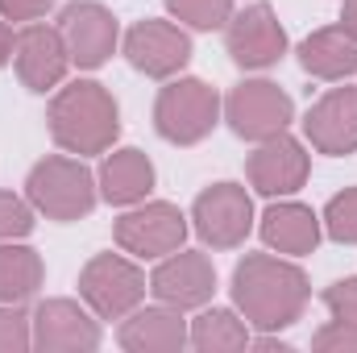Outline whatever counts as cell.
Instances as JSON below:
<instances>
[{
  "mask_svg": "<svg viewBox=\"0 0 357 353\" xmlns=\"http://www.w3.org/2000/svg\"><path fill=\"white\" fill-rule=\"evenodd\" d=\"M312 287L303 270L274 254H250L233 270V299L258 329H287L299 320Z\"/></svg>",
  "mask_w": 357,
  "mask_h": 353,
  "instance_id": "6da1fadb",
  "label": "cell"
},
{
  "mask_svg": "<svg viewBox=\"0 0 357 353\" xmlns=\"http://www.w3.org/2000/svg\"><path fill=\"white\" fill-rule=\"evenodd\" d=\"M116 129V104L100 84H71L50 104V133L71 154H104Z\"/></svg>",
  "mask_w": 357,
  "mask_h": 353,
  "instance_id": "7a4b0ae2",
  "label": "cell"
},
{
  "mask_svg": "<svg viewBox=\"0 0 357 353\" xmlns=\"http://www.w3.org/2000/svg\"><path fill=\"white\" fill-rule=\"evenodd\" d=\"M29 204L50 220H79L96 208V179L75 158H46L29 171Z\"/></svg>",
  "mask_w": 357,
  "mask_h": 353,
  "instance_id": "3957f363",
  "label": "cell"
},
{
  "mask_svg": "<svg viewBox=\"0 0 357 353\" xmlns=\"http://www.w3.org/2000/svg\"><path fill=\"white\" fill-rule=\"evenodd\" d=\"M216 117H220V96L204 80H175L158 91V104H154V125L175 146L204 142L216 129Z\"/></svg>",
  "mask_w": 357,
  "mask_h": 353,
  "instance_id": "277c9868",
  "label": "cell"
},
{
  "mask_svg": "<svg viewBox=\"0 0 357 353\" xmlns=\"http://www.w3.org/2000/svg\"><path fill=\"white\" fill-rule=\"evenodd\" d=\"M79 295L100 320H121L142 303L146 274L121 254H96L79 274Z\"/></svg>",
  "mask_w": 357,
  "mask_h": 353,
  "instance_id": "5b68a950",
  "label": "cell"
},
{
  "mask_svg": "<svg viewBox=\"0 0 357 353\" xmlns=\"http://www.w3.org/2000/svg\"><path fill=\"white\" fill-rule=\"evenodd\" d=\"M191 220H195V233L212 246V250H233L250 237L254 229V204H250V191L241 183H216L208 187L195 208H191Z\"/></svg>",
  "mask_w": 357,
  "mask_h": 353,
  "instance_id": "8992f818",
  "label": "cell"
},
{
  "mask_svg": "<svg viewBox=\"0 0 357 353\" xmlns=\"http://www.w3.org/2000/svg\"><path fill=\"white\" fill-rule=\"evenodd\" d=\"M291 96L270 84V80H250L241 88H233L229 104H225V117L233 125L237 137H250V142H266V137H278L287 133L291 125Z\"/></svg>",
  "mask_w": 357,
  "mask_h": 353,
  "instance_id": "52a82bcc",
  "label": "cell"
},
{
  "mask_svg": "<svg viewBox=\"0 0 357 353\" xmlns=\"http://www.w3.org/2000/svg\"><path fill=\"white\" fill-rule=\"evenodd\" d=\"M116 246L133 258H162V254H175L187 237V216L178 212L175 204H146V208H133L116 220L112 229Z\"/></svg>",
  "mask_w": 357,
  "mask_h": 353,
  "instance_id": "ba28073f",
  "label": "cell"
},
{
  "mask_svg": "<svg viewBox=\"0 0 357 353\" xmlns=\"http://www.w3.org/2000/svg\"><path fill=\"white\" fill-rule=\"evenodd\" d=\"M125 59L137 71L154 75V80H171L175 71L187 67V59H191V38L178 25H171V21L146 17V21H137L125 33Z\"/></svg>",
  "mask_w": 357,
  "mask_h": 353,
  "instance_id": "9c48e42d",
  "label": "cell"
},
{
  "mask_svg": "<svg viewBox=\"0 0 357 353\" xmlns=\"http://www.w3.org/2000/svg\"><path fill=\"white\" fill-rule=\"evenodd\" d=\"M225 42H229L233 63L237 67H254V71L274 67L287 54V33H282V25H278L270 4H250L245 13H233Z\"/></svg>",
  "mask_w": 357,
  "mask_h": 353,
  "instance_id": "30bf717a",
  "label": "cell"
},
{
  "mask_svg": "<svg viewBox=\"0 0 357 353\" xmlns=\"http://www.w3.org/2000/svg\"><path fill=\"white\" fill-rule=\"evenodd\" d=\"M13 63H17V75H21V84L29 91H50L63 84V75L71 67V50H67V42H63L59 29L29 21L17 33Z\"/></svg>",
  "mask_w": 357,
  "mask_h": 353,
  "instance_id": "8fae6325",
  "label": "cell"
},
{
  "mask_svg": "<svg viewBox=\"0 0 357 353\" xmlns=\"http://www.w3.org/2000/svg\"><path fill=\"white\" fill-rule=\"evenodd\" d=\"M59 33L71 50V63L79 67H100L116 50V17L96 4V0H75L59 13Z\"/></svg>",
  "mask_w": 357,
  "mask_h": 353,
  "instance_id": "7c38bea8",
  "label": "cell"
},
{
  "mask_svg": "<svg viewBox=\"0 0 357 353\" xmlns=\"http://www.w3.org/2000/svg\"><path fill=\"white\" fill-rule=\"evenodd\" d=\"M303 133H307V142L320 154H333V158L354 154L357 150V88H333L328 96H320L307 108Z\"/></svg>",
  "mask_w": 357,
  "mask_h": 353,
  "instance_id": "4fadbf2b",
  "label": "cell"
},
{
  "mask_svg": "<svg viewBox=\"0 0 357 353\" xmlns=\"http://www.w3.org/2000/svg\"><path fill=\"white\" fill-rule=\"evenodd\" d=\"M150 291L162 299V303H171V308H199V303H208V295L216 291V270L212 262L204 258V254H195V250H175L167 262L154 270V278H150Z\"/></svg>",
  "mask_w": 357,
  "mask_h": 353,
  "instance_id": "5bb4252c",
  "label": "cell"
},
{
  "mask_svg": "<svg viewBox=\"0 0 357 353\" xmlns=\"http://www.w3.org/2000/svg\"><path fill=\"white\" fill-rule=\"evenodd\" d=\"M245 175H250V183H254L262 195H291V191H299L303 179H307V154H303V146H299L295 137L278 133V137H266V142L250 154Z\"/></svg>",
  "mask_w": 357,
  "mask_h": 353,
  "instance_id": "9a60e30c",
  "label": "cell"
},
{
  "mask_svg": "<svg viewBox=\"0 0 357 353\" xmlns=\"http://www.w3.org/2000/svg\"><path fill=\"white\" fill-rule=\"evenodd\" d=\"M33 345L38 350H96L100 324L75 299H46L33 312Z\"/></svg>",
  "mask_w": 357,
  "mask_h": 353,
  "instance_id": "2e32d148",
  "label": "cell"
},
{
  "mask_svg": "<svg viewBox=\"0 0 357 353\" xmlns=\"http://www.w3.org/2000/svg\"><path fill=\"white\" fill-rule=\"evenodd\" d=\"M299 63H303L307 75L337 84V80L357 71V42L341 25L337 29H316V33H307L299 42Z\"/></svg>",
  "mask_w": 357,
  "mask_h": 353,
  "instance_id": "e0dca14e",
  "label": "cell"
},
{
  "mask_svg": "<svg viewBox=\"0 0 357 353\" xmlns=\"http://www.w3.org/2000/svg\"><path fill=\"white\" fill-rule=\"evenodd\" d=\"M262 237L278 254H291V258L312 254L320 241V216L303 204H274L262 216Z\"/></svg>",
  "mask_w": 357,
  "mask_h": 353,
  "instance_id": "ac0fdd59",
  "label": "cell"
},
{
  "mask_svg": "<svg viewBox=\"0 0 357 353\" xmlns=\"http://www.w3.org/2000/svg\"><path fill=\"white\" fill-rule=\"evenodd\" d=\"M121 345L133 353H167V350H183L187 345V324L178 316V308H146L133 312L121 329Z\"/></svg>",
  "mask_w": 357,
  "mask_h": 353,
  "instance_id": "d6986e66",
  "label": "cell"
},
{
  "mask_svg": "<svg viewBox=\"0 0 357 353\" xmlns=\"http://www.w3.org/2000/svg\"><path fill=\"white\" fill-rule=\"evenodd\" d=\"M154 187V167L142 150H116L100 167V191L108 204H133Z\"/></svg>",
  "mask_w": 357,
  "mask_h": 353,
  "instance_id": "ffe728a7",
  "label": "cell"
},
{
  "mask_svg": "<svg viewBox=\"0 0 357 353\" xmlns=\"http://www.w3.org/2000/svg\"><path fill=\"white\" fill-rule=\"evenodd\" d=\"M42 258L29 246L0 241V303H25L42 287Z\"/></svg>",
  "mask_w": 357,
  "mask_h": 353,
  "instance_id": "44dd1931",
  "label": "cell"
},
{
  "mask_svg": "<svg viewBox=\"0 0 357 353\" xmlns=\"http://www.w3.org/2000/svg\"><path fill=\"white\" fill-rule=\"evenodd\" d=\"M187 341H191L195 350H204V353L245 350V345H250V329H245V324H241L229 308H212V312L195 316V324H191Z\"/></svg>",
  "mask_w": 357,
  "mask_h": 353,
  "instance_id": "7402d4cb",
  "label": "cell"
},
{
  "mask_svg": "<svg viewBox=\"0 0 357 353\" xmlns=\"http://www.w3.org/2000/svg\"><path fill=\"white\" fill-rule=\"evenodd\" d=\"M167 8L195 29H220L233 17V0H167Z\"/></svg>",
  "mask_w": 357,
  "mask_h": 353,
  "instance_id": "603a6c76",
  "label": "cell"
},
{
  "mask_svg": "<svg viewBox=\"0 0 357 353\" xmlns=\"http://www.w3.org/2000/svg\"><path fill=\"white\" fill-rule=\"evenodd\" d=\"M324 229H328L333 241H345V246L357 241V187H349V191H341V195L328 200V208H324Z\"/></svg>",
  "mask_w": 357,
  "mask_h": 353,
  "instance_id": "cb8c5ba5",
  "label": "cell"
},
{
  "mask_svg": "<svg viewBox=\"0 0 357 353\" xmlns=\"http://www.w3.org/2000/svg\"><path fill=\"white\" fill-rule=\"evenodd\" d=\"M29 316L17 308V303H0V353H17L33 345V333H29Z\"/></svg>",
  "mask_w": 357,
  "mask_h": 353,
  "instance_id": "d4e9b609",
  "label": "cell"
},
{
  "mask_svg": "<svg viewBox=\"0 0 357 353\" xmlns=\"http://www.w3.org/2000/svg\"><path fill=\"white\" fill-rule=\"evenodd\" d=\"M33 229V212L29 204H21L13 191H0V241H17Z\"/></svg>",
  "mask_w": 357,
  "mask_h": 353,
  "instance_id": "484cf974",
  "label": "cell"
},
{
  "mask_svg": "<svg viewBox=\"0 0 357 353\" xmlns=\"http://www.w3.org/2000/svg\"><path fill=\"white\" fill-rule=\"evenodd\" d=\"M324 303H328L333 320L354 324L357 329V278H341V283H333V287L324 291Z\"/></svg>",
  "mask_w": 357,
  "mask_h": 353,
  "instance_id": "4316f807",
  "label": "cell"
},
{
  "mask_svg": "<svg viewBox=\"0 0 357 353\" xmlns=\"http://www.w3.org/2000/svg\"><path fill=\"white\" fill-rule=\"evenodd\" d=\"M312 345H316V350H324V353H333V350H357V329H354V324L333 320L328 329H320V333L312 337Z\"/></svg>",
  "mask_w": 357,
  "mask_h": 353,
  "instance_id": "83f0119b",
  "label": "cell"
},
{
  "mask_svg": "<svg viewBox=\"0 0 357 353\" xmlns=\"http://www.w3.org/2000/svg\"><path fill=\"white\" fill-rule=\"evenodd\" d=\"M54 8V0H0L4 21H38Z\"/></svg>",
  "mask_w": 357,
  "mask_h": 353,
  "instance_id": "f1b7e54d",
  "label": "cell"
},
{
  "mask_svg": "<svg viewBox=\"0 0 357 353\" xmlns=\"http://www.w3.org/2000/svg\"><path fill=\"white\" fill-rule=\"evenodd\" d=\"M13 46H17V33L8 29V21H0V67L13 59Z\"/></svg>",
  "mask_w": 357,
  "mask_h": 353,
  "instance_id": "f546056e",
  "label": "cell"
},
{
  "mask_svg": "<svg viewBox=\"0 0 357 353\" xmlns=\"http://www.w3.org/2000/svg\"><path fill=\"white\" fill-rule=\"evenodd\" d=\"M341 29L357 42V0H345V8H341Z\"/></svg>",
  "mask_w": 357,
  "mask_h": 353,
  "instance_id": "4dcf8cb0",
  "label": "cell"
}]
</instances>
